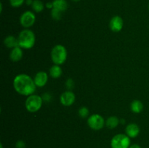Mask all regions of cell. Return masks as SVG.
<instances>
[{
	"label": "cell",
	"instance_id": "9",
	"mask_svg": "<svg viewBox=\"0 0 149 148\" xmlns=\"http://www.w3.org/2000/svg\"><path fill=\"white\" fill-rule=\"evenodd\" d=\"M124 21L123 19L119 15H115L111 19L109 22V28L111 30L115 33L121 31L123 28Z\"/></svg>",
	"mask_w": 149,
	"mask_h": 148
},
{
	"label": "cell",
	"instance_id": "12",
	"mask_svg": "<svg viewBox=\"0 0 149 148\" xmlns=\"http://www.w3.org/2000/svg\"><path fill=\"white\" fill-rule=\"evenodd\" d=\"M23 49L20 46H16V47L12 49L11 52L10 53V60L14 62H19L20 59L23 58Z\"/></svg>",
	"mask_w": 149,
	"mask_h": 148
},
{
	"label": "cell",
	"instance_id": "1",
	"mask_svg": "<svg viewBox=\"0 0 149 148\" xmlns=\"http://www.w3.org/2000/svg\"><path fill=\"white\" fill-rule=\"evenodd\" d=\"M13 87L16 92L26 97L33 94L36 89L33 78L26 73H20L15 77Z\"/></svg>",
	"mask_w": 149,
	"mask_h": 148
},
{
	"label": "cell",
	"instance_id": "22",
	"mask_svg": "<svg viewBox=\"0 0 149 148\" xmlns=\"http://www.w3.org/2000/svg\"><path fill=\"white\" fill-rule=\"evenodd\" d=\"M74 82L73 81L72 78H68L67 79L66 82H65V86H66V88L68 89L69 91H71L73 88H74Z\"/></svg>",
	"mask_w": 149,
	"mask_h": 148
},
{
	"label": "cell",
	"instance_id": "8",
	"mask_svg": "<svg viewBox=\"0 0 149 148\" xmlns=\"http://www.w3.org/2000/svg\"><path fill=\"white\" fill-rule=\"evenodd\" d=\"M76 100V96L74 94V92H72L71 91H64L63 93H62L60 97V101L61 103L63 106L65 107H69L71 106L74 103Z\"/></svg>",
	"mask_w": 149,
	"mask_h": 148
},
{
	"label": "cell",
	"instance_id": "17",
	"mask_svg": "<svg viewBox=\"0 0 149 148\" xmlns=\"http://www.w3.org/2000/svg\"><path fill=\"white\" fill-rule=\"evenodd\" d=\"M120 123V120L116 116H111L106 120V127L110 129H113L117 127Z\"/></svg>",
	"mask_w": 149,
	"mask_h": 148
},
{
	"label": "cell",
	"instance_id": "29",
	"mask_svg": "<svg viewBox=\"0 0 149 148\" xmlns=\"http://www.w3.org/2000/svg\"><path fill=\"white\" fill-rule=\"evenodd\" d=\"M71 1H73L74 2H79V1H81V0H71Z\"/></svg>",
	"mask_w": 149,
	"mask_h": 148
},
{
	"label": "cell",
	"instance_id": "28",
	"mask_svg": "<svg viewBox=\"0 0 149 148\" xmlns=\"http://www.w3.org/2000/svg\"><path fill=\"white\" fill-rule=\"evenodd\" d=\"M125 120L124 119H122V120H120V123H125Z\"/></svg>",
	"mask_w": 149,
	"mask_h": 148
},
{
	"label": "cell",
	"instance_id": "20",
	"mask_svg": "<svg viewBox=\"0 0 149 148\" xmlns=\"http://www.w3.org/2000/svg\"><path fill=\"white\" fill-rule=\"evenodd\" d=\"M62 13L63 12H61L59 10L52 8V10H51L50 12L51 17H52V18L53 19V20H60L61 19V17H62Z\"/></svg>",
	"mask_w": 149,
	"mask_h": 148
},
{
	"label": "cell",
	"instance_id": "30",
	"mask_svg": "<svg viewBox=\"0 0 149 148\" xmlns=\"http://www.w3.org/2000/svg\"><path fill=\"white\" fill-rule=\"evenodd\" d=\"M0 148H3V146H2V144H0Z\"/></svg>",
	"mask_w": 149,
	"mask_h": 148
},
{
	"label": "cell",
	"instance_id": "10",
	"mask_svg": "<svg viewBox=\"0 0 149 148\" xmlns=\"http://www.w3.org/2000/svg\"><path fill=\"white\" fill-rule=\"evenodd\" d=\"M36 87H44L48 81V75L45 71H39L33 78Z\"/></svg>",
	"mask_w": 149,
	"mask_h": 148
},
{
	"label": "cell",
	"instance_id": "21",
	"mask_svg": "<svg viewBox=\"0 0 149 148\" xmlns=\"http://www.w3.org/2000/svg\"><path fill=\"white\" fill-rule=\"evenodd\" d=\"M10 6L15 8L20 7L26 2V0H9Z\"/></svg>",
	"mask_w": 149,
	"mask_h": 148
},
{
	"label": "cell",
	"instance_id": "13",
	"mask_svg": "<svg viewBox=\"0 0 149 148\" xmlns=\"http://www.w3.org/2000/svg\"><path fill=\"white\" fill-rule=\"evenodd\" d=\"M4 44L5 46L10 49H13V48L18 46V41L17 38L15 37L14 36H8L4 39Z\"/></svg>",
	"mask_w": 149,
	"mask_h": 148
},
{
	"label": "cell",
	"instance_id": "7",
	"mask_svg": "<svg viewBox=\"0 0 149 148\" xmlns=\"http://www.w3.org/2000/svg\"><path fill=\"white\" fill-rule=\"evenodd\" d=\"M35 22H36V15H35L34 12L32 11L27 10L22 13L20 17V25L25 28H29L30 27L33 26Z\"/></svg>",
	"mask_w": 149,
	"mask_h": 148
},
{
	"label": "cell",
	"instance_id": "3",
	"mask_svg": "<svg viewBox=\"0 0 149 148\" xmlns=\"http://www.w3.org/2000/svg\"><path fill=\"white\" fill-rule=\"evenodd\" d=\"M51 59L55 65H61L66 61L68 52L63 45L57 44L51 50Z\"/></svg>",
	"mask_w": 149,
	"mask_h": 148
},
{
	"label": "cell",
	"instance_id": "2",
	"mask_svg": "<svg viewBox=\"0 0 149 148\" xmlns=\"http://www.w3.org/2000/svg\"><path fill=\"white\" fill-rule=\"evenodd\" d=\"M18 46L24 49H30L34 46L36 36L34 33L29 28H25L20 32L17 36Z\"/></svg>",
	"mask_w": 149,
	"mask_h": 148
},
{
	"label": "cell",
	"instance_id": "15",
	"mask_svg": "<svg viewBox=\"0 0 149 148\" xmlns=\"http://www.w3.org/2000/svg\"><path fill=\"white\" fill-rule=\"evenodd\" d=\"M53 8L59 10L61 12H63L68 9V2L66 0H54Z\"/></svg>",
	"mask_w": 149,
	"mask_h": 148
},
{
	"label": "cell",
	"instance_id": "4",
	"mask_svg": "<svg viewBox=\"0 0 149 148\" xmlns=\"http://www.w3.org/2000/svg\"><path fill=\"white\" fill-rule=\"evenodd\" d=\"M43 102L42 97L33 94L27 97L25 102V106L29 113H36L41 109Z\"/></svg>",
	"mask_w": 149,
	"mask_h": 148
},
{
	"label": "cell",
	"instance_id": "31",
	"mask_svg": "<svg viewBox=\"0 0 149 148\" xmlns=\"http://www.w3.org/2000/svg\"><path fill=\"white\" fill-rule=\"evenodd\" d=\"M148 10H149V4H148Z\"/></svg>",
	"mask_w": 149,
	"mask_h": 148
},
{
	"label": "cell",
	"instance_id": "23",
	"mask_svg": "<svg viewBox=\"0 0 149 148\" xmlns=\"http://www.w3.org/2000/svg\"><path fill=\"white\" fill-rule=\"evenodd\" d=\"M16 148H26V143L22 140H18L15 143Z\"/></svg>",
	"mask_w": 149,
	"mask_h": 148
},
{
	"label": "cell",
	"instance_id": "18",
	"mask_svg": "<svg viewBox=\"0 0 149 148\" xmlns=\"http://www.w3.org/2000/svg\"><path fill=\"white\" fill-rule=\"evenodd\" d=\"M45 5L41 0H33L31 4V8L35 12L39 13L42 12L45 9Z\"/></svg>",
	"mask_w": 149,
	"mask_h": 148
},
{
	"label": "cell",
	"instance_id": "14",
	"mask_svg": "<svg viewBox=\"0 0 149 148\" xmlns=\"http://www.w3.org/2000/svg\"><path fill=\"white\" fill-rule=\"evenodd\" d=\"M49 75H50L52 78H60L63 73V71L61 65H55V64H54V65H52V66L49 68Z\"/></svg>",
	"mask_w": 149,
	"mask_h": 148
},
{
	"label": "cell",
	"instance_id": "5",
	"mask_svg": "<svg viewBox=\"0 0 149 148\" xmlns=\"http://www.w3.org/2000/svg\"><path fill=\"white\" fill-rule=\"evenodd\" d=\"M130 138L126 133H118L115 135L111 140V148H130Z\"/></svg>",
	"mask_w": 149,
	"mask_h": 148
},
{
	"label": "cell",
	"instance_id": "26",
	"mask_svg": "<svg viewBox=\"0 0 149 148\" xmlns=\"http://www.w3.org/2000/svg\"><path fill=\"white\" fill-rule=\"evenodd\" d=\"M130 148H141V147L138 144H134V145H130Z\"/></svg>",
	"mask_w": 149,
	"mask_h": 148
},
{
	"label": "cell",
	"instance_id": "27",
	"mask_svg": "<svg viewBox=\"0 0 149 148\" xmlns=\"http://www.w3.org/2000/svg\"><path fill=\"white\" fill-rule=\"evenodd\" d=\"M33 1V0H26V4H27V5L31 6Z\"/></svg>",
	"mask_w": 149,
	"mask_h": 148
},
{
	"label": "cell",
	"instance_id": "19",
	"mask_svg": "<svg viewBox=\"0 0 149 148\" xmlns=\"http://www.w3.org/2000/svg\"><path fill=\"white\" fill-rule=\"evenodd\" d=\"M78 113L79 117H81V118H87V117H89L90 111L87 107H81L79 109Z\"/></svg>",
	"mask_w": 149,
	"mask_h": 148
},
{
	"label": "cell",
	"instance_id": "11",
	"mask_svg": "<svg viewBox=\"0 0 149 148\" xmlns=\"http://www.w3.org/2000/svg\"><path fill=\"white\" fill-rule=\"evenodd\" d=\"M140 127L138 124L132 123L128 124L125 129V133L130 138H135L139 135Z\"/></svg>",
	"mask_w": 149,
	"mask_h": 148
},
{
	"label": "cell",
	"instance_id": "24",
	"mask_svg": "<svg viewBox=\"0 0 149 148\" xmlns=\"http://www.w3.org/2000/svg\"><path fill=\"white\" fill-rule=\"evenodd\" d=\"M42 97L43 101L47 102H49L51 100V99H52V97H51V95L49 94V93H45V94H43V96H42Z\"/></svg>",
	"mask_w": 149,
	"mask_h": 148
},
{
	"label": "cell",
	"instance_id": "6",
	"mask_svg": "<svg viewBox=\"0 0 149 148\" xmlns=\"http://www.w3.org/2000/svg\"><path fill=\"white\" fill-rule=\"evenodd\" d=\"M104 118L99 114H93L87 118V124L89 127L94 131H99L105 126Z\"/></svg>",
	"mask_w": 149,
	"mask_h": 148
},
{
	"label": "cell",
	"instance_id": "25",
	"mask_svg": "<svg viewBox=\"0 0 149 148\" xmlns=\"http://www.w3.org/2000/svg\"><path fill=\"white\" fill-rule=\"evenodd\" d=\"M45 7L47 9L52 10V9L53 8V2H52V1H49V2H47L45 4Z\"/></svg>",
	"mask_w": 149,
	"mask_h": 148
},
{
	"label": "cell",
	"instance_id": "16",
	"mask_svg": "<svg viewBox=\"0 0 149 148\" xmlns=\"http://www.w3.org/2000/svg\"><path fill=\"white\" fill-rule=\"evenodd\" d=\"M130 109L132 113H140L143 110V104L141 100H135L131 102Z\"/></svg>",
	"mask_w": 149,
	"mask_h": 148
}]
</instances>
